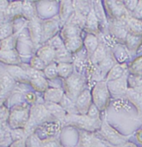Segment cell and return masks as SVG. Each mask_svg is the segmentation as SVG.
I'll list each match as a JSON object with an SVG mask.
<instances>
[{"mask_svg": "<svg viewBox=\"0 0 142 147\" xmlns=\"http://www.w3.org/2000/svg\"><path fill=\"white\" fill-rule=\"evenodd\" d=\"M50 121H57L54 117L48 112L44 103H36L30 108V117L27 122V126L24 128L27 135V137L35 133L38 127L41 125L50 122Z\"/></svg>", "mask_w": 142, "mask_h": 147, "instance_id": "1", "label": "cell"}, {"mask_svg": "<svg viewBox=\"0 0 142 147\" xmlns=\"http://www.w3.org/2000/svg\"><path fill=\"white\" fill-rule=\"evenodd\" d=\"M102 124V121L93 120L87 115L82 114H68L63 122V125L71 126L90 132L100 130Z\"/></svg>", "mask_w": 142, "mask_h": 147, "instance_id": "2", "label": "cell"}, {"mask_svg": "<svg viewBox=\"0 0 142 147\" xmlns=\"http://www.w3.org/2000/svg\"><path fill=\"white\" fill-rule=\"evenodd\" d=\"M30 108L27 103L14 106L11 108L8 118V126L11 129L26 127L30 117Z\"/></svg>", "mask_w": 142, "mask_h": 147, "instance_id": "3", "label": "cell"}, {"mask_svg": "<svg viewBox=\"0 0 142 147\" xmlns=\"http://www.w3.org/2000/svg\"><path fill=\"white\" fill-rule=\"evenodd\" d=\"M85 80L80 74L75 72L64 81V88L67 93V96L69 98L76 102V98L84 90Z\"/></svg>", "mask_w": 142, "mask_h": 147, "instance_id": "4", "label": "cell"}, {"mask_svg": "<svg viewBox=\"0 0 142 147\" xmlns=\"http://www.w3.org/2000/svg\"><path fill=\"white\" fill-rule=\"evenodd\" d=\"M110 91L106 81H100L92 91V99L94 104L100 111L105 110L109 104Z\"/></svg>", "mask_w": 142, "mask_h": 147, "instance_id": "5", "label": "cell"}, {"mask_svg": "<svg viewBox=\"0 0 142 147\" xmlns=\"http://www.w3.org/2000/svg\"><path fill=\"white\" fill-rule=\"evenodd\" d=\"M99 132L105 140L115 146H121L128 141L129 136H123L119 133L115 128L110 126L108 122L106 121H102V127L99 130Z\"/></svg>", "mask_w": 142, "mask_h": 147, "instance_id": "6", "label": "cell"}, {"mask_svg": "<svg viewBox=\"0 0 142 147\" xmlns=\"http://www.w3.org/2000/svg\"><path fill=\"white\" fill-rule=\"evenodd\" d=\"M61 127H62V125L59 121L46 122V123L41 125L39 127H38L35 133L37 135H39L38 136L41 139H42V136H43V139L56 137L60 132Z\"/></svg>", "mask_w": 142, "mask_h": 147, "instance_id": "7", "label": "cell"}, {"mask_svg": "<svg viewBox=\"0 0 142 147\" xmlns=\"http://www.w3.org/2000/svg\"><path fill=\"white\" fill-rule=\"evenodd\" d=\"M128 75L126 74L123 77L119 80L107 82V85L110 93L114 97L121 98L126 95L128 91Z\"/></svg>", "mask_w": 142, "mask_h": 147, "instance_id": "8", "label": "cell"}, {"mask_svg": "<svg viewBox=\"0 0 142 147\" xmlns=\"http://www.w3.org/2000/svg\"><path fill=\"white\" fill-rule=\"evenodd\" d=\"M110 13L115 21H126L128 18V10L125 7L124 3L119 1H106Z\"/></svg>", "mask_w": 142, "mask_h": 147, "instance_id": "9", "label": "cell"}, {"mask_svg": "<svg viewBox=\"0 0 142 147\" xmlns=\"http://www.w3.org/2000/svg\"><path fill=\"white\" fill-rule=\"evenodd\" d=\"M16 80L8 73L5 69H2L1 71V98L2 102H4V98L10 96V93L16 88Z\"/></svg>", "mask_w": 142, "mask_h": 147, "instance_id": "10", "label": "cell"}, {"mask_svg": "<svg viewBox=\"0 0 142 147\" xmlns=\"http://www.w3.org/2000/svg\"><path fill=\"white\" fill-rule=\"evenodd\" d=\"M43 22H42L39 18L36 17L33 19L28 22V30L31 36V39L33 44L37 46L38 43L43 40Z\"/></svg>", "mask_w": 142, "mask_h": 147, "instance_id": "11", "label": "cell"}, {"mask_svg": "<svg viewBox=\"0 0 142 147\" xmlns=\"http://www.w3.org/2000/svg\"><path fill=\"white\" fill-rule=\"evenodd\" d=\"M110 34L112 35L114 38L119 40H126L129 34V30L126 21H112L109 23L108 26Z\"/></svg>", "mask_w": 142, "mask_h": 147, "instance_id": "12", "label": "cell"}, {"mask_svg": "<svg viewBox=\"0 0 142 147\" xmlns=\"http://www.w3.org/2000/svg\"><path fill=\"white\" fill-rule=\"evenodd\" d=\"M78 146L79 147H107L95 136L92 132L82 130L79 131Z\"/></svg>", "mask_w": 142, "mask_h": 147, "instance_id": "13", "label": "cell"}, {"mask_svg": "<svg viewBox=\"0 0 142 147\" xmlns=\"http://www.w3.org/2000/svg\"><path fill=\"white\" fill-rule=\"evenodd\" d=\"M91 99H92V94H91L89 89L85 88L76 100V106L78 111V113L82 115L87 114L89 108L92 105Z\"/></svg>", "mask_w": 142, "mask_h": 147, "instance_id": "14", "label": "cell"}, {"mask_svg": "<svg viewBox=\"0 0 142 147\" xmlns=\"http://www.w3.org/2000/svg\"><path fill=\"white\" fill-rule=\"evenodd\" d=\"M117 64V61L115 60V56L112 52H111L109 51L108 54L106 55V57L102 60L100 64H98L97 69H98V74L100 76V79L102 80V77H106V74L110 72V70L115 66Z\"/></svg>", "mask_w": 142, "mask_h": 147, "instance_id": "15", "label": "cell"}, {"mask_svg": "<svg viewBox=\"0 0 142 147\" xmlns=\"http://www.w3.org/2000/svg\"><path fill=\"white\" fill-rule=\"evenodd\" d=\"M45 107H47L48 112L51 115L54 117L57 121H59L63 127V122L65 121V118L68 115V113L66 110L61 107L59 103H54V102H44Z\"/></svg>", "mask_w": 142, "mask_h": 147, "instance_id": "16", "label": "cell"}, {"mask_svg": "<svg viewBox=\"0 0 142 147\" xmlns=\"http://www.w3.org/2000/svg\"><path fill=\"white\" fill-rule=\"evenodd\" d=\"M5 69L16 81L23 84L31 83V80L28 78L27 73L23 69L20 65H6Z\"/></svg>", "mask_w": 142, "mask_h": 147, "instance_id": "17", "label": "cell"}, {"mask_svg": "<svg viewBox=\"0 0 142 147\" xmlns=\"http://www.w3.org/2000/svg\"><path fill=\"white\" fill-rule=\"evenodd\" d=\"M1 60L8 65H18L23 63V61H21L20 55L16 50L1 51Z\"/></svg>", "mask_w": 142, "mask_h": 147, "instance_id": "18", "label": "cell"}, {"mask_svg": "<svg viewBox=\"0 0 142 147\" xmlns=\"http://www.w3.org/2000/svg\"><path fill=\"white\" fill-rule=\"evenodd\" d=\"M60 20H55L54 18L43 22V40H49L55 36L54 34L59 28Z\"/></svg>", "mask_w": 142, "mask_h": 147, "instance_id": "19", "label": "cell"}, {"mask_svg": "<svg viewBox=\"0 0 142 147\" xmlns=\"http://www.w3.org/2000/svg\"><path fill=\"white\" fill-rule=\"evenodd\" d=\"M100 27L101 26H100L99 20H98L96 15L95 13L93 7H92L91 12L89 13L87 17V22H86L85 28L87 32H91V34L97 36L100 32V29H99Z\"/></svg>", "mask_w": 142, "mask_h": 147, "instance_id": "20", "label": "cell"}, {"mask_svg": "<svg viewBox=\"0 0 142 147\" xmlns=\"http://www.w3.org/2000/svg\"><path fill=\"white\" fill-rule=\"evenodd\" d=\"M126 70H127V65L125 63H123V64L117 63L107 74V75L106 77V81L111 82V81H114L121 79L126 74Z\"/></svg>", "mask_w": 142, "mask_h": 147, "instance_id": "21", "label": "cell"}, {"mask_svg": "<svg viewBox=\"0 0 142 147\" xmlns=\"http://www.w3.org/2000/svg\"><path fill=\"white\" fill-rule=\"evenodd\" d=\"M64 95L65 94L61 88H48L44 94V100L47 102L60 103Z\"/></svg>", "mask_w": 142, "mask_h": 147, "instance_id": "22", "label": "cell"}, {"mask_svg": "<svg viewBox=\"0 0 142 147\" xmlns=\"http://www.w3.org/2000/svg\"><path fill=\"white\" fill-rule=\"evenodd\" d=\"M81 28L72 23H66L61 32V36L63 40L81 36Z\"/></svg>", "mask_w": 142, "mask_h": 147, "instance_id": "23", "label": "cell"}, {"mask_svg": "<svg viewBox=\"0 0 142 147\" xmlns=\"http://www.w3.org/2000/svg\"><path fill=\"white\" fill-rule=\"evenodd\" d=\"M73 13L74 8L72 3L71 1H61L60 6V22L61 23H67Z\"/></svg>", "mask_w": 142, "mask_h": 147, "instance_id": "24", "label": "cell"}, {"mask_svg": "<svg viewBox=\"0 0 142 147\" xmlns=\"http://www.w3.org/2000/svg\"><path fill=\"white\" fill-rule=\"evenodd\" d=\"M37 55L43 60L47 65L55 62L56 51L51 47L45 46L39 48L37 51Z\"/></svg>", "mask_w": 142, "mask_h": 147, "instance_id": "25", "label": "cell"}, {"mask_svg": "<svg viewBox=\"0 0 142 147\" xmlns=\"http://www.w3.org/2000/svg\"><path fill=\"white\" fill-rule=\"evenodd\" d=\"M126 97L129 101H130L138 110L139 115L142 116V94L137 93L136 91L129 88Z\"/></svg>", "mask_w": 142, "mask_h": 147, "instance_id": "26", "label": "cell"}, {"mask_svg": "<svg viewBox=\"0 0 142 147\" xmlns=\"http://www.w3.org/2000/svg\"><path fill=\"white\" fill-rule=\"evenodd\" d=\"M55 62L57 64H59V63H73L74 62V56L66 47H63L58 51H56Z\"/></svg>", "mask_w": 142, "mask_h": 147, "instance_id": "27", "label": "cell"}, {"mask_svg": "<svg viewBox=\"0 0 142 147\" xmlns=\"http://www.w3.org/2000/svg\"><path fill=\"white\" fill-rule=\"evenodd\" d=\"M11 128L6 125H1V132H0V145L1 147H9L10 145L14 142L11 136Z\"/></svg>", "mask_w": 142, "mask_h": 147, "instance_id": "28", "label": "cell"}, {"mask_svg": "<svg viewBox=\"0 0 142 147\" xmlns=\"http://www.w3.org/2000/svg\"><path fill=\"white\" fill-rule=\"evenodd\" d=\"M108 52L109 48H107L106 46H104L102 43H100L99 47H97V49L96 50V51H95L94 53L92 54V55L90 57V60H91L94 65H97L98 64H100L102 60L106 57Z\"/></svg>", "mask_w": 142, "mask_h": 147, "instance_id": "29", "label": "cell"}, {"mask_svg": "<svg viewBox=\"0 0 142 147\" xmlns=\"http://www.w3.org/2000/svg\"><path fill=\"white\" fill-rule=\"evenodd\" d=\"M84 46L85 48L87 51L89 56L91 57L92 55V54L96 51V50L97 49V47H99V43H98V39L96 37V35L93 34H88L87 36L85 37L84 40Z\"/></svg>", "mask_w": 142, "mask_h": 147, "instance_id": "30", "label": "cell"}, {"mask_svg": "<svg viewBox=\"0 0 142 147\" xmlns=\"http://www.w3.org/2000/svg\"><path fill=\"white\" fill-rule=\"evenodd\" d=\"M126 22L130 33L138 36L142 35V20L135 18L133 17H129Z\"/></svg>", "mask_w": 142, "mask_h": 147, "instance_id": "31", "label": "cell"}, {"mask_svg": "<svg viewBox=\"0 0 142 147\" xmlns=\"http://www.w3.org/2000/svg\"><path fill=\"white\" fill-rule=\"evenodd\" d=\"M64 44H65V47L71 53L76 54L83 48L82 46H83L84 42L81 40V36H77V37L64 40Z\"/></svg>", "mask_w": 142, "mask_h": 147, "instance_id": "32", "label": "cell"}, {"mask_svg": "<svg viewBox=\"0 0 142 147\" xmlns=\"http://www.w3.org/2000/svg\"><path fill=\"white\" fill-rule=\"evenodd\" d=\"M112 53L115 56V60L120 64H123L126 60H127L129 56V50L126 47H124L122 45H116L113 48Z\"/></svg>", "mask_w": 142, "mask_h": 147, "instance_id": "33", "label": "cell"}, {"mask_svg": "<svg viewBox=\"0 0 142 147\" xmlns=\"http://www.w3.org/2000/svg\"><path fill=\"white\" fill-rule=\"evenodd\" d=\"M141 40L142 37L141 36L129 32L126 39V45L127 49L129 51H136L137 49L140 48Z\"/></svg>", "mask_w": 142, "mask_h": 147, "instance_id": "34", "label": "cell"}, {"mask_svg": "<svg viewBox=\"0 0 142 147\" xmlns=\"http://www.w3.org/2000/svg\"><path fill=\"white\" fill-rule=\"evenodd\" d=\"M57 70L58 76L66 80L73 74L74 65L73 63H59L57 64Z\"/></svg>", "mask_w": 142, "mask_h": 147, "instance_id": "35", "label": "cell"}, {"mask_svg": "<svg viewBox=\"0 0 142 147\" xmlns=\"http://www.w3.org/2000/svg\"><path fill=\"white\" fill-rule=\"evenodd\" d=\"M72 5L74 8V12L81 14L85 17H87V15L92 8L90 6V3L86 1H73Z\"/></svg>", "mask_w": 142, "mask_h": 147, "instance_id": "36", "label": "cell"}, {"mask_svg": "<svg viewBox=\"0 0 142 147\" xmlns=\"http://www.w3.org/2000/svg\"><path fill=\"white\" fill-rule=\"evenodd\" d=\"M23 17L29 21L37 17L36 8L34 7L33 3H31L30 1L23 2Z\"/></svg>", "mask_w": 142, "mask_h": 147, "instance_id": "37", "label": "cell"}, {"mask_svg": "<svg viewBox=\"0 0 142 147\" xmlns=\"http://www.w3.org/2000/svg\"><path fill=\"white\" fill-rule=\"evenodd\" d=\"M128 84L130 88L142 94V75L130 74L128 77Z\"/></svg>", "mask_w": 142, "mask_h": 147, "instance_id": "38", "label": "cell"}, {"mask_svg": "<svg viewBox=\"0 0 142 147\" xmlns=\"http://www.w3.org/2000/svg\"><path fill=\"white\" fill-rule=\"evenodd\" d=\"M59 104L66 110L68 114H79L76 109V102H73L71 98H69L66 94L64 95L63 98L61 99V102Z\"/></svg>", "mask_w": 142, "mask_h": 147, "instance_id": "39", "label": "cell"}, {"mask_svg": "<svg viewBox=\"0 0 142 147\" xmlns=\"http://www.w3.org/2000/svg\"><path fill=\"white\" fill-rule=\"evenodd\" d=\"M19 65L27 73V76L31 80V81L33 80H35V79L40 78V77H45V75H44L42 71H39V70L35 69L33 67H31L30 65H27L26 63H21Z\"/></svg>", "mask_w": 142, "mask_h": 147, "instance_id": "40", "label": "cell"}, {"mask_svg": "<svg viewBox=\"0 0 142 147\" xmlns=\"http://www.w3.org/2000/svg\"><path fill=\"white\" fill-rule=\"evenodd\" d=\"M17 43H18V34H14L13 36L1 41V51L15 50L14 48L16 47Z\"/></svg>", "mask_w": 142, "mask_h": 147, "instance_id": "41", "label": "cell"}, {"mask_svg": "<svg viewBox=\"0 0 142 147\" xmlns=\"http://www.w3.org/2000/svg\"><path fill=\"white\" fill-rule=\"evenodd\" d=\"M43 74L45 77L48 80H54L58 76V70H57V64L56 62H53L52 64L47 65L45 69L43 70Z\"/></svg>", "mask_w": 142, "mask_h": 147, "instance_id": "42", "label": "cell"}, {"mask_svg": "<svg viewBox=\"0 0 142 147\" xmlns=\"http://www.w3.org/2000/svg\"><path fill=\"white\" fill-rule=\"evenodd\" d=\"M46 46L51 47L52 49H53L55 51L60 50L61 48L65 47V44H64V40H62L61 36L59 35H55L52 39L47 41Z\"/></svg>", "mask_w": 142, "mask_h": 147, "instance_id": "43", "label": "cell"}, {"mask_svg": "<svg viewBox=\"0 0 142 147\" xmlns=\"http://www.w3.org/2000/svg\"><path fill=\"white\" fill-rule=\"evenodd\" d=\"M14 34L12 22H8L1 24V40H4Z\"/></svg>", "mask_w": 142, "mask_h": 147, "instance_id": "44", "label": "cell"}, {"mask_svg": "<svg viewBox=\"0 0 142 147\" xmlns=\"http://www.w3.org/2000/svg\"><path fill=\"white\" fill-rule=\"evenodd\" d=\"M32 86L38 91H47L48 88V82L45 77H40L31 81Z\"/></svg>", "mask_w": 142, "mask_h": 147, "instance_id": "45", "label": "cell"}, {"mask_svg": "<svg viewBox=\"0 0 142 147\" xmlns=\"http://www.w3.org/2000/svg\"><path fill=\"white\" fill-rule=\"evenodd\" d=\"M29 65L35 69L39 70V71H42V72H43V70L45 69V68L47 65V64L41 58H39L37 55H33V56L31 58Z\"/></svg>", "mask_w": 142, "mask_h": 147, "instance_id": "46", "label": "cell"}, {"mask_svg": "<svg viewBox=\"0 0 142 147\" xmlns=\"http://www.w3.org/2000/svg\"><path fill=\"white\" fill-rule=\"evenodd\" d=\"M27 147H42V139L36 133L30 135L27 138Z\"/></svg>", "mask_w": 142, "mask_h": 147, "instance_id": "47", "label": "cell"}, {"mask_svg": "<svg viewBox=\"0 0 142 147\" xmlns=\"http://www.w3.org/2000/svg\"><path fill=\"white\" fill-rule=\"evenodd\" d=\"M11 136L14 141L21 140V139H27V135L24 128H17L11 130Z\"/></svg>", "mask_w": 142, "mask_h": 147, "instance_id": "48", "label": "cell"}, {"mask_svg": "<svg viewBox=\"0 0 142 147\" xmlns=\"http://www.w3.org/2000/svg\"><path fill=\"white\" fill-rule=\"evenodd\" d=\"M130 69L134 74L137 75H142V56L135 60L133 63L132 65L130 67Z\"/></svg>", "mask_w": 142, "mask_h": 147, "instance_id": "49", "label": "cell"}, {"mask_svg": "<svg viewBox=\"0 0 142 147\" xmlns=\"http://www.w3.org/2000/svg\"><path fill=\"white\" fill-rule=\"evenodd\" d=\"M42 147H61L60 142L56 139V137L46 138L42 140Z\"/></svg>", "mask_w": 142, "mask_h": 147, "instance_id": "50", "label": "cell"}, {"mask_svg": "<svg viewBox=\"0 0 142 147\" xmlns=\"http://www.w3.org/2000/svg\"><path fill=\"white\" fill-rule=\"evenodd\" d=\"M87 115L89 117H91V119L96 121H101V117H100V110L97 108V107L95 105V104H92L91 107L89 108L88 110Z\"/></svg>", "mask_w": 142, "mask_h": 147, "instance_id": "51", "label": "cell"}, {"mask_svg": "<svg viewBox=\"0 0 142 147\" xmlns=\"http://www.w3.org/2000/svg\"><path fill=\"white\" fill-rule=\"evenodd\" d=\"M10 116V111L8 110L7 107H4L3 105H2L1 107V125H6L8 124V118Z\"/></svg>", "mask_w": 142, "mask_h": 147, "instance_id": "52", "label": "cell"}, {"mask_svg": "<svg viewBox=\"0 0 142 147\" xmlns=\"http://www.w3.org/2000/svg\"><path fill=\"white\" fill-rule=\"evenodd\" d=\"M123 3H124L125 7H126V9L128 10V12L130 11V12L133 13L137 7V5H138L139 1H124Z\"/></svg>", "mask_w": 142, "mask_h": 147, "instance_id": "53", "label": "cell"}, {"mask_svg": "<svg viewBox=\"0 0 142 147\" xmlns=\"http://www.w3.org/2000/svg\"><path fill=\"white\" fill-rule=\"evenodd\" d=\"M132 13H133V18L142 20V1H139L137 7Z\"/></svg>", "mask_w": 142, "mask_h": 147, "instance_id": "54", "label": "cell"}, {"mask_svg": "<svg viewBox=\"0 0 142 147\" xmlns=\"http://www.w3.org/2000/svg\"><path fill=\"white\" fill-rule=\"evenodd\" d=\"M9 147H27V139H21L14 141Z\"/></svg>", "mask_w": 142, "mask_h": 147, "instance_id": "55", "label": "cell"}, {"mask_svg": "<svg viewBox=\"0 0 142 147\" xmlns=\"http://www.w3.org/2000/svg\"><path fill=\"white\" fill-rule=\"evenodd\" d=\"M25 98H26V100L27 101V102L29 103H32L33 105L36 104V101H37V97L36 95L33 93H27L25 94Z\"/></svg>", "mask_w": 142, "mask_h": 147, "instance_id": "56", "label": "cell"}, {"mask_svg": "<svg viewBox=\"0 0 142 147\" xmlns=\"http://www.w3.org/2000/svg\"><path fill=\"white\" fill-rule=\"evenodd\" d=\"M115 147H138L135 144L132 143V142H130V141H126V143L122 144L121 146H115Z\"/></svg>", "mask_w": 142, "mask_h": 147, "instance_id": "57", "label": "cell"}, {"mask_svg": "<svg viewBox=\"0 0 142 147\" xmlns=\"http://www.w3.org/2000/svg\"><path fill=\"white\" fill-rule=\"evenodd\" d=\"M136 139L138 140V142L142 145V129L139 130L137 131V133H136Z\"/></svg>", "mask_w": 142, "mask_h": 147, "instance_id": "58", "label": "cell"}]
</instances>
